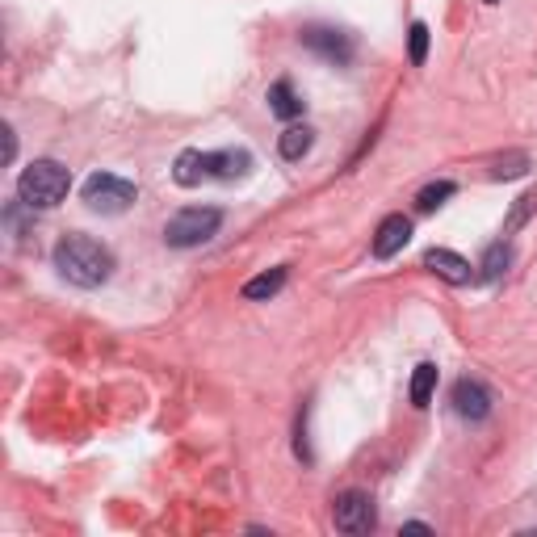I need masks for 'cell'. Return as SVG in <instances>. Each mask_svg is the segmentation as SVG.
Instances as JSON below:
<instances>
[{
	"label": "cell",
	"instance_id": "1",
	"mask_svg": "<svg viewBox=\"0 0 537 537\" xmlns=\"http://www.w3.org/2000/svg\"><path fill=\"white\" fill-rule=\"evenodd\" d=\"M55 269L63 282H72L80 290H97L110 282V273H114V252L105 248L101 240H93V235H63V240L55 244Z\"/></svg>",
	"mask_w": 537,
	"mask_h": 537
},
{
	"label": "cell",
	"instance_id": "2",
	"mask_svg": "<svg viewBox=\"0 0 537 537\" xmlns=\"http://www.w3.org/2000/svg\"><path fill=\"white\" fill-rule=\"evenodd\" d=\"M68 189H72V173L59 160H34L26 173L17 177V198L30 202L34 210L59 206L63 198H68Z\"/></svg>",
	"mask_w": 537,
	"mask_h": 537
},
{
	"label": "cell",
	"instance_id": "3",
	"mask_svg": "<svg viewBox=\"0 0 537 537\" xmlns=\"http://www.w3.org/2000/svg\"><path fill=\"white\" fill-rule=\"evenodd\" d=\"M219 227H223V210H214V206H185V210H177L173 219H168L164 244L168 248H198Z\"/></svg>",
	"mask_w": 537,
	"mask_h": 537
},
{
	"label": "cell",
	"instance_id": "4",
	"mask_svg": "<svg viewBox=\"0 0 537 537\" xmlns=\"http://www.w3.org/2000/svg\"><path fill=\"white\" fill-rule=\"evenodd\" d=\"M139 198V189L126 181V177H114V173H93L84 181V206L97 210V214H122Z\"/></svg>",
	"mask_w": 537,
	"mask_h": 537
},
{
	"label": "cell",
	"instance_id": "5",
	"mask_svg": "<svg viewBox=\"0 0 537 537\" xmlns=\"http://www.w3.org/2000/svg\"><path fill=\"white\" fill-rule=\"evenodd\" d=\"M332 521H336V529H340V533H353V537L370 533V529L378 525L374 500L365 496V491H340L336 504H332Z\"/></svg>",
	"mask_w": 537,
	"mask_h": 537
},
{
	"label": "cell",
	"instance_id": "6",
	"mask_svg": "<svg viewBox=\"0 0 537 537\" xmlns=\"http://www.w3.org/2000/svg\"><path fill=\"white\" fill-rule=\"evenodd\" d=\"M303 47H307V51H315L319 59L336 63V68H349L353 55H357L353 34L332 30V26H311V30H303Z\"/></svg>",
	"mask_w": 537,
	"mask_h": 537
},
{
	"label": "cell",
	"instance_id": "7",
	"mask_svg": "<svg viewBox=\"0 0 537 537\" xmlns=\"http://www.w3.org/2000/svg\"><path fill=\"white\" fill-rule=\"evenodd\" d=\"M491 391L479 382V378H458L454 382V412L462 416V420H470V424H479V420H487L491 416Z\"/></svg>",
	"mask_w": 537,
	"mask_h": 537
},
{
	"label": "cell",
	"instance_id": "8",
	"mask_svg": "<svg viewBox=\"0 0 537 537\" xmlns=\"http://www.w3.org/2000/svg\"><path fill=\"white\" fill-rule=\"evenodd\" d=\"M407 240H412V219L407 214H386L374 231V256L378 261H391L395 252H403Z\"/></svg>",
	"mask_w": 537,
	"mask_h": 537
},
{
	"label": "cell",
	"instance_id": "9",
	"mask_svg": "<svg viewBox=\"0 0 537 537\" xmlns=\"http://www.w3.org/2000/svg\"><path fill=\"white\" fill-rule=\"evenodd\" d=\"M248 168H252V156L244 152V147L206 152V177H214V181H240V177H248Z\"/></svg>",
	"mask_w": 537,
	"mask_h": 537
},
{
	"label": "cell",
	"instance_id": "10",
	"mask_svg": "<svg viewBox=\"0 0 537 537\" xmlns=\"http://www.w3.org/2000/svg\"><path fill=\"white\" fill-rule=\"evenodd\" d=\"M424 269H433L449 286H466L470 282V261H462V256L449 252V248H428L424 252Z\"/></svg>",
	"mask_w": 537,
	"mask_h": 537
},
{
	"label": "cell",
	"instance_id": "11",
	"mask_svg": "<svg viewBox=\"0 0 537 537\" xmlns=\"http://www.w3.org/2000/svg\"><path fill=\"white\" fill-rule=\"evenodd\" d=\"M303 97L294 93V84L290 80H277L273 89H269V110L277 114V118H286V122H294V118H303Z\"/></svg>",
	"mask_w": 537,
	"mask_h": 537
},
{
	"label": "cell",
	"instance_id": "12",
	"mask_svg": "<svg viewBox=\"0 0 537 537\" xmlns=\"http://www.w3.org/2000/svg\"><path fill=\"white\" fill-rule=\"evenodd\" d=\"M311 147H315V131H311V126H286L282 139H277V152H282V160H303Z\"/></svg>",
	"mask_w": 537,
	"mask_h": 537
},
{
	"label": "cell",
	"instance_id": "13",
	"mask_svg": "<svg viewBox=\"0 0 537 537\" xmlns=\"http://www.w3.org/2000/svg\"><path fill=\"white\" fill-rule=\"evenodd\" d=\"M412 407H428L433 403V395H437V365L433 361H420L416 365V374H412Z\"/></svg>",
	"mask_w": 537,
	"mask_h": 537
},
{
	"label": "cell",
	"instance_id": "14",
	"mask_svg": "<svg viewBox=\"0 0 537 537\" xmlns=\"http://www.w3.org/2000/svg\"><path fill=\"white\" fill-rule=\"evenodd\" d=\"M286 286V269H269V273H261V277H252V282H244V298L248 303H265V298H273L277 290Z\"/></svg>",
	"mask_w": 537,
	"mask_h": 537
},
{
	"label": "cell",
	"instance_id": "15",
	"mask_svg": "<svg viewBox=\"0 0 537 537\" xmlns=\"http://www.w3.org/2000/svg\"><path fill=\"white\" fill-rule=\"evenodd\" d=\"M206 177V152H193V147H189V152H181L177 156V164H173V181L177 185H198Z\"/></svg>",
	"mask_w": 537,
	"mask_h": 537
},
{
	"label": "cell",
	"instance_id": "16",
	"mask_svg": "<svg viewBox=\"0 0 537 537\" xmlns=\"http://www.w3.org/2000/svg\"><path fill=\"white\" fill-rule=\"evenodd\" d=\"M512 265V248L508 240H496L487 252H483V261H479V277L483 282H496V277H504V269Z\"/></svg>",
	"mask_w": 537,
	"mask_h": 537
},
{
	"label": "cell",
	"instance_id": "17",
	"mask_svg": "<svg viewBox=\"0 0 537 537\" xmlns=\"http://www.w3.org/2000/svg\"><path fill=\"white\" fill-rule=\"evenodd\" d=\"M449 198H454V181H433V185H424V189H420L416 210H420V214H433V210L445 206Z\"/></svg>",
	"mask_w": 537,
	"mask_h": 537
},
{
	"label": "cell",
	"instance_id": "18",
	"mask_svg": "<svg viewBox=\"0 0 537 537\" xmlns=\"http://www.w3.org/2000/svg\"><path fill=\"white\" fill-rule=\"evenodd\" d=\"M537 210V193L529 189V193H521V198H517V206H512V214H508V219H504V235H512V231H521L525 223H529V214Z\"/></svg>",
	"mask_w": 537,
	"mask_h": 537
},
{
	"label": "cell",
	"instance_id": "19",
	"mask_svg": "<svg viewBox=\"0 0 537 537\" xmlns=\"http://www.w3.org/2000/svg\"><path fill=\"white\" fill-rule=\"evenodd\" d=\"M407 55H412L416 68L428 59V26L424 21H412V30H407Z\"/></svg>",
	"mask_w": 537,
	"mask_h": 537
},
{
	"label": "cell",
	"instance_id": "20",
	"mask_svg": "<svg viewBox=\"0 0 537 537\" xmlns=\"http://www.w3.org/2000/svg\"><path fill=\"white\" fill-rule=\"evenodd\" d=\"M521 173H529V160L525 156H512V160H500L496 168H491V177H521Z\"/></svg>",
	"mask_w": 537,
	"mask_h": 537
},
{
	"label": "cell",
	"instance_id": "21",
	"mask_svg": "<svg viewBox=\"0 0 537 537\" xmlns=\"http://www.w3.org/2000/svg\"><path fill=\"white\" fill-rule=\"evenodd\" d=\"M294 454L303 458V462H311V449H307V412L298 416V441H294Z\"/></svg>",
	"mask_w": 537,
	"mask_h": 537
},
{
	"label": "cell",
	"instance_id": "22",
	"mask_svg": "<svg viewBox=\"0 0 537 537\" xmlns=\"http://www.w3.org/2000/svg\"><path fill=\"white\" fill-rule=\"evenodd\" d=\"M0 135H5V160H13V156H17V135H13V126H5Z\"/></svg>",
	"mask_w": 537,
	"mask_h": 537
},
{
	"label": "cell",
	"instance_id": "23",
	"mask_svg": "<svg viewBox=\"0 0 537 537\" xmlns=\"http://www.w3.org/2000/svg\"><path fill=\"white\" fill-rule=\"evenodd\" d=\"M483 5H496V0H483Z\"/></svg>",
	"mask_w": 537,
	"mask_h": 537
}]
</instances>
